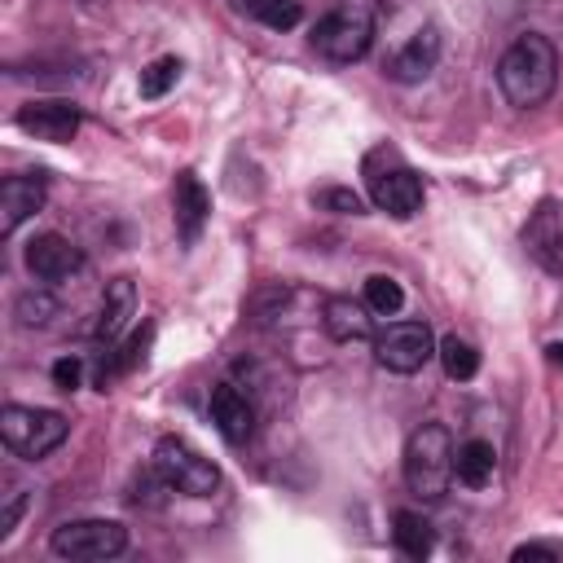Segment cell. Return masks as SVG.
Segmentation results:
<instances>
[{"label": "cell", "instance_id": "cell-2", "mask_svg": "<svg viewBox=\"0 0 563 563\" xmlns=\"http://www.w3.org/2000/svg\"><path fill=\"white\" fill-rule=\"evenodd\" d=\"M374 31H378L374 0H334L312 26V48L334 66H352L369 53Z\"/></svg>", "mask_w": 563, "mask_h": 563}, {"label": "cell", "instance_id": "cell-28", "mask_svg": "<svg viewBox=\"0 0 563 563\" xmlns=\"http://www.w3.org/2000/svg\"><path fill=\"white\" fill-rule=\"evenodd\" d=\"M515 563H528V559H563V545L559 541H523L510 550Z\"/></svg>", "mask_w": 563, "mask_h": 563}, {"label": "cell", "instance_id": "cell-24", "mask_svg": "<svg viewBox=\"0 0 563 563\" xmlns=\"http://www.w3.org/2000/svg\"><path fill=\"white\" fill-rule=\"evenodd\" d=\"M150 339H154V325H141L123 347H119V356L110 361V374H119V369H132L136 361H145V347H150ZM110 374L101 378V391H106V383H110Z\"/></svg>", "mask_w": 563, "mask_h": 563}, {"label": "cell", "instance_id": "cell-6", "mask_svg": "<svg viewBox=\"0 0 563 563\" xmlns=\"http://www.w3.org/2000/svg\"><path fill=\"white\" fill-rule=\"evenodd\" d=\"M48 550L57 559L70 563H97V559H114L128 550V528L119 519H70L62 528H53Z\"/></svg>", "mask_w": 563, "mask_h": 563}, {"label": "cell", "instance_id": "cell-15", "mask_svg": "<svg viewBox=\"0 0 563 563\" xmlns=\"http://www.w3.org/2000/svg\"><path fill=\"white\" fill-rule=\"evenodd\" d=\"M211 422L220 427V435L229 444H242L255 431V409H251V400L233 383H216L211 387Z\"/></svg>", "mask_w": 563, "mask_h": 563}, {"label": "cell", "instance_id": "cell-26", "mask_svg": "<svg viewBox=\"0 0 563 563\" xmlns=\"http://www.w3.org/2000/svg\"><path fill=\"white\" fill-rule=\"evenodd\" d=\"M317 202L330 207V211H339V216H361V211H365V202H361L352 189H321Z\"/></svg>", "mask_w": 563, "mask_h": 563}, {"label": "cell", "instance_id": "cell-13", "mask_svg": "<svg viewBox=\"0 0 563 563\" xmlns=\"http://www.w3.org/2000/svg\"><path fill=\"white\" fill-rule=\"evenodd\" d=\"M207 216H211V194L202 189V180L194 172H180L176 185H172V220H176V233H180L185 246L198 242Z\"/></svg>", "mask_w": 563, "mask_h": 563}, {"label": "cell", "instance_id": "cell-10", "mask_svg": "<svg viewBox=\"0 0 563 563\" xmlns=\"http://www.w3.org/2000/svg\"><path fill=\"white\" fill-rule=\"evenodd\" d=\"M13 123H18L26 136H35V141L62 145V141H70V136L79 132V106H75V101H26V106L13 114Z\"/></svg>", "mask_w": 563, "mask_h": 563}, {"label": "cell", "instance_id": "cell-25", "mask_svg": "<svg viewBox=\"0 0 563 563\" xmlns=\"http://www.w3.org/2000/svg\"><path fill=\"white\" fill-rule=\"evenodd\" d=\"M299 18H303L299 0H268V4L260 9V18H255V22H264V26H273V31H290Z\"/></svg>", "mask_w": 563, "mask_h": 563}, {"label": "cell", "instance_id": "cell-3", "mask_svg": "<svg viewBox=\"0 0 563 563\" xmlns=\"http://www.w3.org/2000/svg\"><path fill=\"white\" fill-rule=\"evenodd\" d=\"M453 457H457V449H453V435H449V427H440V422H422L409 440H405V484H409V493L413 497H422V501H440L444 493H449V484H453Z\"/></svg>", "mask_w": 563, "mask_h": 563}, {"label": "cell", "instance_id": "cell-19", "mask_svg": "<svg viewBox=\"0 0 563 563\" xmlns=\"http://www.w3.org/2000/svg\"><path fill=\"white\" fill-rule=\"evenodd\" d=\"M391 523H396V528H391V541H396V550H400L405 559H427V554H431L435 532H431V523H427L418 510H396Z\"/></svg>", "mask_w": 563, "mask_h": 563}, {"label": "cell", "instance_id": "cell-7", "mask_svg": "<svg viewBox=\"0 0 563 563\" xmlns=\"http://www.w3.org/2000/svg\"><path fill=\"white\" fill-rule=\"evenodd\" d=\"M154 466L167 475V484L185 497H211L220 488V466L211 457H202L189 440L180 435H163L154 444Z\"/></svg>", "mask_w": 563, "mask_h": 563}, {"label": "cell", "instance_id": "cell-20", "mask_svg": "<svg viewBox=\"0 0 563 563\" xmlns=\"http://www.w3.org/2000/svg\"><path fill=\"white\" fill-rule=\"evenodd\" d=\"M435 352H440V365H444V374H449V378H457V383L475 378V369H479V352H475L462 334H444Z\"/></svg>", "mask_w": 563, "mask_h": 563}, {"label": "cell", "instance_id": "cell-17", "mask_svg": "<svg viewBox=\"0 0 563 563\" xmlns=\"http://www.w3.org/2000/svg\"><path fill=\"white\" fill-rule=\"evenodd\" d=\"M321 325H325V334H330L334 343L369 339V308H365V299L356 303V299L334 295V299H325V303H321Z\"/></svg>", "mask_w": 563, "mask_h": 563}, {"label": "cell", "instance_id": "cell-21", "mask_svg": "<svg viewBox=\"0 0 563 563\" xmlns=\"http://www.w3.org/2000/svg\"><path fill=\"white\" fill-rule=\"evenodd\" d=\"M365 308H369L374 317H396V312L405 308V290H400V282L387 277V273L365 277Z\"/></svg>", "mask_w": 563, "mask_h": 563}, {"label": "cell", "instance_id": "cell-8", "mask_svg": "<svg viewBox=\"0 0 563 563\" xmlns=\"http://www.w3.org/2000/svg\"><path fill=\"white\" fill-rule=\"evenodd\" d=\"M435 356V339L427 321H391L374 334V361L391 374H418Z\"/></svg>", "mask_w": 563, "mask_h": 563}, {"label": "cell", "instance_id": "cell-12", "mask_svg": "<svg viewBox=\"0 0 563 563\" xmlns=\"http://www.w3.org/2000/svg\"><path fill=\"white\" fill-rule=\"evenodd\" d=\"M26 268L40 282H66L84 268V251L62 233H40L26 242Z\"/></svg>", "mask_w": 563, "mask_h": 563}, {"label": "cell", "instance_id": "cell-5", "mask_svg": "<svg viewBox=\"0 0 563 563\" xmlns=\"http://www.w3.org/2000/svg\"><path fill=\"white\" fill-rule=\"evenodd\" d=\"M365 185H369V202L396 220H409L422 207V176L405 167L396 154H369Z\"/></svg>", "mask_w": 563, "mask_h": 563}, {"label": "cell", "instance_id": "cell-18", "mask_svg": "<svg viewBox=\"0 0 563 563\" xmlns=\"http://www.w3.org/2000/svg\"><path fill=\"white\" fill-rule=\"evenodd\" d=\"M453 471H457V479L466 488H484L493 479V471H497V449L488 440H466V444H457Z\"/></svg>", "mask_w": 563, "mask_h": 563}, {"label": "cell", "instance_id": "cell-30", "mask_svg": "<svg viewBox=\"0 0 563 563\" xmlns=\"http://www.w3.org/2000/svg\"><path fill=\"white\" fill-rule=\"evenodd\" d=\"M229 4H233L238 13H246V18H260V9H264L268 0H229Z\"/></svg>", "mask_w": 563, "mask_h": 563}, {"label": "cell", "instance_id": "cell-11", "mask_svg": "<svg viewBox=\"0 0 563 563\" xmlns=\"http://www.w3.org/2000/svg\"><path fill=\"white\" fill-rule=\"evenodd\" d=\"M440 62V31L435 26H418L391 57H387V79L396 84H422Z\"/></svg>", "mask_w": 563, "mask_h": 563}, {"label": "cell", "instance_id": "cell-27", "mask_svg": "<svg viewBox=\"0 0 563 563\" xmlns=\"http://www.w3.org/2000/svg\"><path fill=\"white\" fill-rule=\"evenodd\" d=\"M79 378H84V361H79V356H62V361H53V383H57L62 391H75Z\"/></svg>", "mask_w": 563, "mask_h": 563}, {"label": "cell", "instance_id": "cell-22", "mask_svg": "<svg viewBox=\"0 0 563 563\" xmlns=\"http://www.w3.org/2000/svg\"><path fill=\"white\" fill-rule=\"evenodd\" d=\"M180 57H154L145 70H141V79H136V88H141V97L145 101H158L163 92H172L176 88V79H180Z\"/></svg>", "mask_w": 563, "mask_h": 563}, {"label": "cell", "instance_id": "cell-23", "mask_svg": "<svg viewBox=\"0 0 563 563\" xmlns=\"http://www.w3.org/2000/svg\"><path fill=\"white\" fill-rule=\"evenodd\" d=\"M53 312H57V299L48 295V290H22L18 295V303H13V317H18V325H48L53 321Z\"/></svg>", "mask_w": 563, "mask_h": 563}, {"label": "cell", "instance_id": "cell-4", "mask_svg": "<svg viewBox=\"0 0 563 563\" xmlns=\"http://www.w3.org/2000/svg\"><path fill=\"white\" fill-rule=\"evenodd\" d=\"M0 435H4L9 453L26 457V462H40V457H48V453L70 435V422H66V413H57V409L4 405V409H0Z\"/></svg>", "mask_w": 563, "mask_h": 563}, {"label": "cell", "instance_id": "cell-29", "mask_svg": "<svg viewBox=\"0 0 563 563\" xmlns=\"http://www.w3.org/2000/svg\"><path fill=\"white\" fill-rule=\"evenodd\" d=\"M22 506H26V493H13V497H9V506H4V515H0V541L13 532V523H18Z\"/></svg>", "mask_w": 563, "mask_h": 563}, {"label": "cell", "instance_id": "cell-1", "mask_svg": "<svg viewBox=\"0 0 563 563\" xmlns=\"http://www.w3.org/2000/svg\"><path fill=\"white\" fill-rule=\"evenodd\" d=\"M497 88L510 106L532 110L541 101H550V92L559 88V53L545 35L523 31L497 62Z\"/></svg>", "mask_w": 563, "mask_h": 563}, {"label": "cell", "instance_id": "cell-16", "mask_svg": "<svg viewBox=\"0 0 563 563\" xmlns=\"http://www.w3.org/2000/svg\"><path fill=\"white\" fill-rule=\"evenodd\" d=\"M132 312H136V286H132L128 277H114V282L106 286L101 312H97V321H92V339H106V343L119 339Z\"/></svg>", "mask_w": 563, "mask_h": 563}, {"label": "cell", "instance_id": "cell-9", "mask_svg": "<svg viewBox=\"0 0 563 563\" xmlns=\"http://www.w3.org/2000/svg\"><path fill=\"white\" fill-rule=\"evenodd\" d=\"M523 251L550 277H563V202H554V198L537 202V211L523 224Z\"/></svg>", "mask_w": 563, "mask_h": 563}, {"label": "cell", "instance_id": "cell-14", "mask_svg": "<svg viewBox=\"0 0 563 563\" xmlns=\"http://www.w3.org/2000/svg\"><path fill=\"white\" fill-rule=\"evenodd\" d=\"M44 198H48V185H44L40 172H31V176H9V180L0 185V233L13 238L18 224L44 207Z\"/></svg>", "mask_w": 563, "mask_h": 563}, {"label": "cell", "instance_id": "cell-31", "mask_svg": "<svg viewBox=\"0 0 563 563\" xmlns=\"http://www.w3.org/2000/svg\"><path fill=\"white\" fill-rule=\"evenodd\" d=\"M545 352H550V361H554V365H559V369H563V343H550V347H545Z\"/></svg>", "mask_w": 563, "mask_h": 563}]
</instances>
